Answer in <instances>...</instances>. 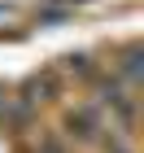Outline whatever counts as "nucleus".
Masks as SVG:
<instances>
[{
  "label": "nucleus",
  "instance_id": "nucleus-1",
  "mask_svg": "<svg viewBox=\"0 0 144 153\" xmlns=\"http://www.w3.org/2000/svg\"><path fill=\"white\" fill-rule=\"evenodd\" d=\"M66 127H70V136H79V140H92L96 136V127H100V123H96V109H74L70 118H66Z\"/></svg>",
  "mask_w": 144,
  "mask_h": 153
},
{
  "label": "nucleus",
  "instance_id": "nucleus-2",
  "mask_svg": "<svg viewBox=\"0 0 144 153\" xmlns=\"http://www.w3.org/2000/svg\"><path fill=\"white\" fill-rule=\"evenodd\" d=\"M109 153H131V144H127V136H118V140L109 144Z\"/></svg>",
  "mask_w": 144,
  "mask_h": 153
}]
</instances>
